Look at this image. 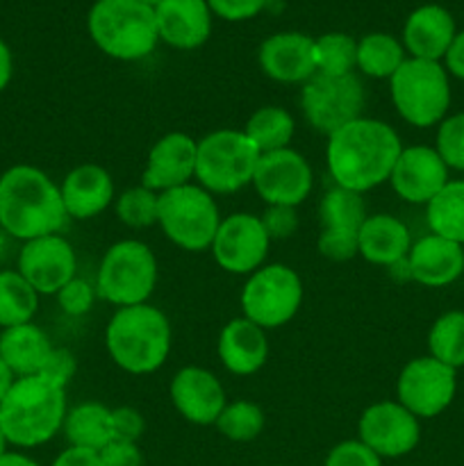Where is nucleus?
Listing matches in <instances>:
<instances>
[{
    "instance_id": "obj_44",
    "label": "nucleus",
    "mask_w": 464,
    "mask_h": 466,
    "mask_svg": "<svg viewBox=\"0 0 464 466\" xmlns=\"http://www.w3.org/2000/svg\"><path fill=\"white\" fill-rule=\"evenodd\" d=\"M144 431H146V419L136 408L123 405V408L112 410V437L114 440L136 441V444H139V440L144 437Z\"/></svg>"
},
{
    "instance_id": "obj_9",
    "label": "nucleus",
    "mask_w": 464,
    "mask_h": 466,
    "mask_svg": "<svg viewBox=\"0 0 464 466\" xmlns=\"http://www.w3.org/2000/svg\"><path fill=\"white\" fill-rule=\"evenodd\" d=\"M221 218L217 198L196 182L159 194V230L173 246L187 253H203L212 248Z\"/></svg>"
},
{
    "instance_id": "obj_33",
    "label": "nucleus",
    "mask_w": 464,
    "mask_h": 466,
    "mask_svg": "<svg viewBox=\"0 0 464 466\" xmlns=\"http://www.w3.org/2000/svg\"><path fill=\"white\" fill-rule=\"evenodd\" d=\"M39 309V294L35 287L16 271H0V328H12L30 323Z\"/></svg>"
},
{
    "instance_id": "obj_21",
    "label": "nucleus",
    "mask_w": 464,
    "mask_h": 466,
    "mask_svg": "<svg viewBox=\"0 0 464 466\" xmlns=\"http://www.w3.org/2000/svg\"><path fill=\"white\" fill-rule=\"evenodd\" d=\"M59 194L71 221H89L100 217L116 198L112 173L94 162L71 168L59 182Z\"/></svg>"
},
{
    "instance_id": "obj_45",
    "label": "nucleus",
    "mask_w": 464,
    "mask_h": 466,
    "mask_svg": "<svg viewBox=\"0 0 464 466\" xmlns=\"http://www.w3.org/2000/svg\"><path fill=\"white\" fill-rule=\"evenodd\" d=\"M207 5L214 16L223 18V21L239 23L257 16L267 7L268 0H207Z\"/></svg>"
},
{
    "instance_id": "obj_16",
    "label": "nucleus",
    "mask_w": 464,
    "mask_h": 466,
    "mask_svg": "<svg viewBox=\"0 0 464 466\" xmlns=\"http://www.w3.org/2000/svg\"><path fill=\"white\" fill-rule=\"evenodd\" d=\"M16 271L39 296H55L77 276V255L66 237L45 235L23 244Z\"/></svg>"
},
{
    "instance_id": "obj_7",
    "label": "nucleus",
    "mask_w": 464,
    "mask_h": 466,
    "mask_svg": "<svg viewBox=\"0 0 464 466\" xmlns=\"http://www.w3.org/2000/svg\"><path fill=\"white\" fill-rule=\"evenodd\" d=\"M396 114L414 127L439 126L450 107V80L441 62L408 57L389 77Z\"/></svg>"
},
{
    "instance_id": "obj_10",
    "label": "nucleus",
    "mask_w": 464,
    "mask_h": 466,
    "mask_svg": "<svg viewBox=\"0 0 464 466\" xmlns=\"http://www.w3.org/2000/svg\"><path fill=\"white\" fill-rule=\"evenodd\" d=\"M303 280L287 264H264L250 273L241 289V312L264 330L287 326L303 305Z\"/></svg>"
},
{
    "instance_id": "obj_39",
    "label": "nucleus",
    "mask_w": 464,
    "mask_h": 466,
    "mask_svg": "<svg viewBox=\"0 0 464 466\" xmlns=\"http://www.w3.org/2000/svg\"><path fill=\"white\" fill-rule=\"evenodd\" d=\"M57 305L59 309H62L66 317H85V314L91 312V308H94L96 299H98V294H96V285H91V282H86L85 278H73L71 282H66V285L62 287V289L57 291Z\"/></svg>"
},
{
    "instance_id": "obj_8",
    "label": "nucleus",
    "mask_w": 464,
    "mask_h": 466,
    "mask_svg": "<svg viewBox=\"0 0 464 466\" xmlns=\"http://www.w3.org/2000/svg\"><path fill=\"white\" fill-rule=\"evenodd\" d=\"M259 150L244 130L221 127L203 139L196 150V185L212 196H230L253 185Z\"/></svg>"
},
{
    "instance_id": "obj_40",
    "label": "nucleus",
    "mask_w": 464,
    "mask_h": 466,
    "mask_svg": "<svg viewBox=\"0 0 464 466\" xmlns=\"http://www.w3.org/2000/svg\"><path fill=\"white\" fill-rule=\"evenodd\" d=\"M358 237L359 235H353V232L321 230L317 237V250L321 258L330 262H348L358 258Z\"/></svg>"
},
{
    "instance_id": "obj_5",
    "label": "nucleus",
    "mask_w": 464,
    "mask_h": 466,
    "mask_svg": "<svg viewBox=\"0 0 464 466\" xmlns=\"http://www.w3.org/2000/svg\"><path fill=\"white\" fill-rule=\"evenodd\" d=\"M86 30L96 48L118 62L146 59L159 44L155 9L136 0H96Z\"/></svg>"
},
{
    "instance_id": "obj_47",
    "label": "nucleus",
    "mask_w": 464,
    "mask_h": 466,
    "mask_svg": "<svg viewBox=\"0 0 464 466\" xmlns=\"http://www.w3.org/2000/svg\"><path fill=\"white\" fill-rule=\"evenodd\" d=\"M441 62H444V68L449 76L458 77V80H464V30L455 35L453 44H450V48L446 50Z\"/></svg>"
},
{
    "instance_id": "obj_14",
    "label": "nucleus",
    "mask_w": 464,
    "mask_h": 466,
    "mask_svg": "<svg viewBox=\"0 0 464 466\" xmlns=\"http://www.w3.org/2000/svg\"><path fill=\"white\" fill-rule=\"evenodd\" d=\"M358 440L380 460L405 458L419 446L421 423L398 400H378L359 417Z\"/></svg>"
},
{
    "instance_id": "obj_30",
    "label": "nucleus",
    "mask_w": 464,
    "mask_h": 466,
    "mask_svg": "<svg viewBox=\"0 0 464 466\" xmlns=\"http://www.w3.org/2000/svg\"><path fill=\"white\" fill-rule=\"evenodd\" d=\"M244 135L253 141L259 155L273 153V150L289 148L296 135V121L291 112L280 105H262L248 116Z\"/></svg>"
},
{
    "instance_id": "obj_25",
    "label": "nucleus",
    "mask_w": 464,
    "mask_h": 466,
    "mask_svg": "<svg viewBox=\"0 0 464 466\" xmlns=\"http://www.w3.org/2000/svg\"><path fill=\"white\" fill-rule=\"evenodd\" d=\"M458 27L453 14L441 5H421L403 25V48L409 57L441 62L453 44Z\"/></svg>"
},
{
    "instance_id": "obj_26",
    "label": "nucleus",
    "mask_w": 464,
    "mask_h": 466,
    "mask_svg": "<svg viewBox=\"0 0 464 466\" xmlns=\"http://www.w3.org/2000/svg\"><path fill=\"white\" fill-rule=\"evenodd\" d=\"M412 232L389 212L368 214L359 228L358 255L373 267L391 268L403 262L412 248Z\"/></svg>"
},
{
    "instance_id": "obj_24",
    "label": "nucleus",
    "mask_w": 464,
    "mask_h": 466,
    "mask_svg": "<svg viewBox=\"0 0 464 466\" xmlns=\"http://www.w3.org/2000/svg\"><path fill=\"white\" fill-rule=\"evenodd\" d=\"M217 355L223 369L232 376H255L268 362L267 330L246 317L232 319L218 335Z\"/></svg>"
},
{
    "instance_id": "obj_4",
    "label": "nucleus",
    "mask_w": 464,
    "mask_h": 466,
    "mask_svg": "<svg viewBox=\"0 0 464 466\" xmlns=\"http://www.w3.org/2000/svg\"><path fill=\"white\" fill-rule=\"evenodd\" d=\"M171 323L150 303L118 308L105 328V349L121 371L150 376L171 353Z\"/></svg>"
},
{
    "instance_id": "obj_54",
    "label": "nucleus",
    "mask_w": 464,
    "mask_h": 466,
    "mask_svg": "<svg viewBox=\"0 0 464 466\" xmlns=\"http://www.w3.org/2000/svg\"><path fill=\"white\" fill-rule=\"evenodd\" d=\"M136 3H141V5H148V7H157L159 3H162V0H136Z\"/></svg>"
},
{
    "instance_id": "obj_17",
    "label": "nucleus",
    "mask_w": 464,
    "mask_h": 466,
    "mask_svg": "<svg viewBox=\"0 0 464 466\" xmlns=\"http://www.w3.org/2000/svg\"><path fill=\"white\" fill-rule=\"evenodd\" d=\"M449 180V167L435 146L423 144L403 146L389 176L394 194L409 205H428Z\"/></svg>"
},
{
    "instance_id": "obj_23",
    "label": "nucleus",
    "mask_w": 464,
    "mask_h": 466,
    "mask_svg": "<svg viewBox=\"0 0 464 466\" xmlns=\"http://www.w3.org/2000/svg\"><path fill=\"white\" fill-rule=\"evenodd\" d=\"M408 267L409 280L417 285L430 289L449 287L464 273V248L430 232L412 244L408 253Z\"/></svg>"
},
{
    "instance_id": "obj_1",
    "label": "nucleus",
    "mask_w": 464,
    "mask_h": 466,
    "mask_svg": "<svg viewBox=\"0 0 464 466\" xmlns=\"http://www.w3.org/2000/svg\"><path fill=\"white\" fill-rule=\"evenodd\" d=\"M403 150L398 132L380 118L359 116L328 135L326 167L337 187L367 194L389 182Z\"/></svg>"
},
{
    "instance_id": "obj_28",
    "label": "nucleus",
    "mask_w": 464,
    "mask_h": 466,
    "mask_svg": "<svg viewBox=\"0 0 464 466\" xmlns=\"http://www.w3.org/2000/svg\"><path fill=\"white\" fill-rule=\"evenodd\" d=\"M64 437L68 446L86 451H103L112 437V408L98 403V400H86L76 405L66 412L62 426Z\"/></svg>"
},
{
    "instance_id": "obj_53",
    "label": "nucleus",
    "mask_w": 464,
    "mask_h": 466,
    "mask_svg": "<svg viewBox=\"0 0 464 466\" xmlns=\"http://www.w3.org/2000/svg\"><path fill=\"white\" fill-rule=\"evenodd\" d=\"M7 440H5V435H3V428H0V455L5 453V451H7Z\"/></svg>"
},
{
    "instance_id": "obj_18",
    "label": "nucleus",
    "mask_w": 464,
    "mask_h": 466,
    "mask_svg": "<svg viewBox=\"0 0 464 466\" xmlns=\"http://www.w3.org/2000/svg\"><path fill=\"white\" fill-rule=\"evenodd\" d=\"M196 150L198 141L187 132H168L148 150L141 185L155 194L191 185L196 180Z\"/></svg>"
},
{
    "instance_id": "obj_51",
    "label": "nucleus",
    "mask_w": 464,
    "mask_h": 466,
    "mask_svg": "<svg viewBox=\"0 0 464 466\" xmlns=\"http://www.w3.org/2000/svg\"><path fill=\"white\" fill-rule=\"evenodd\" d=\"M14 382H16V376H14L12 369L5 364V360L0 358V403H3L5 396L9 394V390H12Z\"/></svg>"
},
{
    "instance_id": "obj_19",
    "label": "nucleus",
    "mask_w": 464,
    "mask_h": 466,
    "mask_svg": "<svg viewBox=\"0 0 464 466\" xmlns=\"http://www.w3.org/2000/svg\"><path fill=\"white\" fill-rule=\"evenodd\" d=\"M168 399L176 412L194 426H214L227 403L218 378L203 367H182L171 378Z\"/></svg>"
},
{
    "instance_id": "obj_27",
    "label": "nucleus",
    "mask_w": 464,
    "mask_h": 466,
    "mask_svg": "<svg viewBox=\"0 0 464 466\" xmlns=\"http://www.w3.org/2000/svg\"><path fill=\"white\" fill-rule=\"evenodd\" d=\"M50 350L53 341L35 321L0 330V358L16 378L39 376Z\"/></svg>"
},
{
    "instance_id": "obj_55",
    "label": "nucleus",
    "mask_w": 464,
    "mask_h": 466,
    "mask_svg": "<svg viewBox=\"0 0 464 466\" xmlns=\"http://www.w3.org/2000/svg\"><path fill=\"white\" fill-rule=\"evenodd\" d=\"M280 466H285V464H280Z\"/></svg>"
},
{
    "instance_id": "obj_29",
    "label": "nucleus",
    "mask_w": 464,
    "mask_h": 466,
    "mask_svg": "<svg viewBox=\"0 0 464 466\" xmlns=\"http://www.w3.org/2000/svg\"><path fill=\"white\" fill-rule=\"evenodd\" d=\"M403 41L389 32H368L358 41V66L362 76L373 80H387L403 66L405 62Z\"/></svg>"
},
{
    "instance_id": "obj_37",
    "label": "nucleus",
    "mask_w": 464,
    "mask_h": 466,
    "mask_svg": "<svg viewBox=\"0 0 464 466\" xmlns=\"http://www.w3.org/2000/svg\"><path fill=\"white\" fill-rule=\"evenodd\" d=\"M157 205L159 194H155L148 187L136 185L114 198V212L123 226L132 230H146L150 226H157Z\"/></svg>"
},
{
    "instance_id": "obj_2",
    "label": "nucleus",
    "mask_w": 464,
    "mask_h": 466,
    "mask_svg": "<svg viewBox=\"0 0 464 466\" xmlns=\"http://www.w3.org/2000/svg\"><path fill=\"white\" fill-rule=\"evenodd\" d=\"M71 221L57 182L32 164H14L0 176V228L9 239L59 235Z\"/></svg>"
},
{
    "instance_id": "obj_49",
    "label": "nucleus",
    "mask_w": 464,
    "mask_h": 466,
    "mask_svg": "<svg viewBox=\"0 0 464 466\" xmlns=\"http://www.w3.org/2000/svg\"><path fill=\"white\" fill-rule=\"evenodd\" d=\"M14 76V57H12V50L9 46L0 39V94L9 86Z\"/></svg>"
},
{
    "instance_id": "obj_32",
    "label": "nucleus",
    "mask_w": 464,
    "mask_h": 466,
    "mask_svg": "<svg viewBox=\"0 0 464 466\" xmlns=\"http://www.w3.org/2000/svg\"><path fill=\"white\" fill-rule=\"evenodd\" d=\"M367 217L368 212L362 194L344 189V187L332 185L321 196V203H318V223H321V230L353 232V235H359V228H362Z\"/></svg>"
},
{
    "instance_id": "obj_34",
    "label": "nucleus",
    "mask_w": 464,
    "mask_h": 466,
    "mask_svg": "<svg viewBox=\"0 0 464 466\" xmlns=\"http://www.w3.org/2000/svg\"><path fill=\"white\" fill-rule=\"evenodd\" d=\"M428 350L435 360L444 362L450 369L464 367V312L462 309H450L444 312L428 332Z\"/></svg>"
},
{
    "instance_id": "obj_52",
    "label": "nucleus",
    "mask_w": 464,
    "mask_h": 466,
    "mask_svg": "<svg viewBox=\"0 0 464 466\" xmlns=\"http://www.w3.org/2000/svg\"><path fill=\"white\" fill-rule=\"evenodd\" d=\"M7 239H9V237L5 235V230L0 228V259L5 258V250H7Z\"/></svg>"
},
{
    "instance_id": "obj_42",
    "label": "nucleus",
    "mask_w": 464,
    "mask_h": 466,
    "mask_svg": "<svg viewBox=\"0 0 464 466\" xmlns=\"http://www.w3.org/2000/svg\"><path fill=\"white\" fill-rule=\"evenodd\" d=\"M262 226L267 230L268 239H291L298 232L300 218L296 208H282V205H267L262 214Z\"/></svg>"
},
{
    "instance_id": "obj_11",
    "label": "nucleus",
    "mask_w": 464,
    "mask_h": 466,
    "mask_svg": "<svg viewBox=\"0 0 464 466\" xmlns=\"http://www.w3.org/2000/svg\"><path fill=\"white\" fill-rule=\"evenodd\" d=\"M367 91L358 73L348 76H321L314 73L305 85H300V109L318 135H332L346 123L362 116Z\"/></svg>"
},
{
    "instance_id": "obj_35",
    "label": "nucleus",
    "mask_w": 464,
    "mask_h": 466,
    "mask_svg": "<svg viewBox=\"0 0 464 466\" xmlns=\"http://www.w3.org/2000/svg\"><path fill=\"white\" fill-rule=\"evenodd\" d=\"M214 426L226 440L237 441V444H248V441H255L262 435L264 426H267V417H264V410L257 403L239 399L226 403Z\"/></svg>"
},
{
    "instance_id": "obj_6",
    "label": "nucleus",
    "mask_w": 464,
    "mask_h": 466,
    "mask_svg": "<svg viewBox=\"0 0 464 466\" xmlns=\"http://www.w3.org/2000/svg\"><path fill=\"white\" fill-rule=\"evenodd\" d=\"M159 267L153 248L139 239H121L105 250L96 273V294L114 308L148 303Z\"/></svg>"
},
{
    "instance_id": "obj_46",
    "label": "nucleus",
    "mask_w": 464,
    "mask_h": 466,
    "mask_svg": "<svg viewBox=\"0 0 464 466\" xmlns=\"http://www.w3.org/2000/svg\"><path fill=\"white\" fill-rule=\"evenodd\" d=\"M100 466H144V453L136 441L112 440L103 451H98Z\"/></svg>"
},
{
    "instance_id": "obj_31",
    "label": "nucleus",
    "mask_w": 464,
    "mask_h": 466,
    "mask_svg": "<svg viewBox=\"0 0 464 466\" xmlns=\"http://www.w3.org/2000/svg\"><path fill=\"white\" fill-rule=\"evenodd\" d=\"M426 221L432 235L464 246V180H449L426 205Z\"/></svg>"
},
{
    "instance_id": "obj_43",
    "label": "nucleus",
    "mask_w": 464,
    "mask_h": 466,
    "mask_svg": "<svg viewBox=\"0 0 464 466\" xmlns=\"http://www.w3.org/2000/svg\"><path fill=\"white\" fill-rule=\"evenodd\" d=\"M77 373V360L76 355L68 349H59V346H53L50 355L45 358L44 369H41L39 376H44L45 380H50L53 385L66 390L71 385V380Z\"/></svg>"
},
{
    "instance_id": "obj_48",
    "label": "nucleus",
    "mask_w": 464,
    "mask_h": 466,
    "mask_svg": "<svg viewBox=\"0 0 464 466\" xmlns=\"http://www.w3.org/2000/svg\"><path fill=\"white\" fill-rule=\"evenodd\" d=\"M50 466H100V458L96 451L68 446V449H64L62 453L53 460Z\"/></svg>"
},
{
    "instance_id": "obj_20",
    "label": "nucleus",
    "mask_w": 464,
    "mask_h": 466,
    "mask_svg": "<svg viewBox=\"0 0 464 466\" xmlns=\"http://www.w3.org/2000/svg\"><path fill=\"white\" fill-rule=\"evenodd\" d=\"M264 76L280 85H305L317 73L314 39L303 32H276L257 50Z\"/></svg>"
},
{
    "instance_id": "obj_12",
    "label": "nucleus",
    "mask_w": 464,
    "mask_h": 466,
    "mask_svg": "<svg viewBox=\"0 0 464 466\" xmlns=\"http://www.w3.org/2000/svg\"><path fill=\"white\" fill-rule=\"evenodd\" d=\"M455 391L458 371L432 355L409 360L396 380V400L417 419L439 417L453 403Z\"/></svg>"
},
{
    "instance_id": "obj_38",
    "label": "nucleus",
    "mask_w": 464,
    "mask_h": 466,
    "mask_svg": "<svg viewBox=\"0 0 464 466\" xmlns=\"http://www.w3.org/2000/svg\"><path fill=\"white\" fill-rule=\"evenodd\" d=\"M435 150L449 171H464V112L450 114L437 126Z\"/></svg>"
},
{
    "instance_id": "obj_15",
    "label": "nucleus",
    "mask_w": 464,
    "mask_h": 466,
    "mask_svg": "<svg viewBox=\"0 0 464 466\" xmlns=\"http://www.w3.org/2000/svg\"><path fill=\"white\" fill-rule=\"evenodd\" d=\"M253 187L267 205L298 208L314 189V171L298 150L282 148L259 155Z\"/></svg>"
},
{
    "instance_id": "obj_22",
    "label": "nucleus",
    "mask_w": 464,
    "mask_h": 466,
    "mask_svg": "<svg viewBox=\"0 0 464 466\" xmlns=\"http://www.w3.org/2000/svg\"><path fill=\"white\" fill-rule=\"evenodd\" d=\"M207 0H162L155 7L159 41L176 50H196L212 35Z\"/></svg>"
},
{
    "instance_id": "obj_50",
    "label": "nucleus",
    "mask_w": 464,
    "mask_h": 466,
    "mask_svg": "<svg viewBox=\"0 0 464 466\" xmlns=\"http://www.w3.org/2000/svg\"><path fill=\"white\" fill-rule=\"evenodd\" d=\"M0 466H41L36 460H32L30 455L16 453V451H5L0 455Z\"/></svg>"
},
{
    "instance_id": "obj_36",
    "label": "nucleus",
    "mask_w": 464,
    "mask_h": 466,
    "mask_svg": "<svg viewBox=\"0 0 464 466\" xmlns=\"http://www.w3.org/2000/svg\"><path fill=\"white\" fill-rule=\"evenodd\" d=\"M314 57L321 76H348L358 66V39L346 32H326L314 39Z\"/></svg>"
},
{
    "instance_id": "obj_41",
    "label": "nucleus",
    "mask_w": 464,
    "mask_h": 466,
    "mask_svg": "<svg viewBox=\"0 0 464 466\" xmlns=\"http://www.w3.org/2000/svg\"><path fill=\"white\" fill-rule=\"evenodd\" d=\"M323 466H382V460L359 440H346L332 446Z\"/></svg>"
},
{
    "instance_id": "obj_3",
    "label": "nucleus",
    "mask_w": 464,
    "mask_h": 466,
    "mask_svg": "<svg viewBox=\"0 0 464 466\" xmlns=\"http://www.w3.org/2000/svg\"><path fill=\"white\" fill-rule=\"evenodd\" d=\"M66 412V390L44 376L16 378L0 403V428L14 449H36L62 432Z\"/></svg>"
},
{
    "instance_id": "obj_13",
    "label": "nucleus",
    "mask_w": 464,
    "mask_h": 466,
    "mask_svg": "<svg viewBox=\"0 0 464 466\" xmlns=\"http://www.w3.org/2000/svg\"><path fill=\"white\" fill-rule=\"evenodd\" d=\"M268 239L262 226V218L250 212H235L221 218L217 237L212 241V258L226 273L232 276H246L257 271L267 264Z\"/></svg>"
}]
</instances>
